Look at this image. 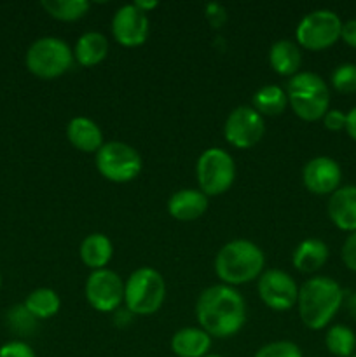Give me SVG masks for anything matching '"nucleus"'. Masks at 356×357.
I'll list each match as a JSON object with an SVG mask.
<instances>
[{"mask_svg": "<svg viewBox=\"0 0 356 357\" xmlns=\"http://www.w3.org/2000/svg\"><path fill=\"white\" fill-rule=\"evenodd\" d=\"M208 199L199 188H181L168 199V213L178 222H194L208 211Z\"/></svg>", "mask_w": 356, "mask_h": 357, "instance_id": "nucleus-15", "label": "nucleus"}, {"mask_svg": "<svg viewBox=\"0 0 356 357\" xmlns=\"http://www.w3.org/2000/svg\"><path fill=\"white\" fill-rule=\"evenodd\" d=\"M206 17H208V21L215 28L222 26L223 21H225L227 17L225 9H223L222 6H218V3H208V6H206Z\"/></svg>", "mask_w": 356, "mask_h": 357, "instance_id": "nucleus-33", "label": "nucleus"}, {"mask_svg": "<svg viewBox=\"0 0 356 357\" xmlns=\"http://www.w3.org/2000/svg\"><path fill=\"white\" fill-rule=\"evenodd\" d=\"M199 190L206 197H216L229 190L236 180V162L232 155L218 146L206 149L195 164Z\"/></svg>", "mask_w": 356, "mask_h": 357, "instance_id": "nucleus-7", "label": "nucleus"}, {"mask_svg": "<svg viewBox=\"0 0 356 357\" xmlns=\"http://www.w3.org/2000/svg\"><path fill=\"white\" fill-rule=\"evenodd\" d=\"M0 357H37V354L27 342L10 340L0 347Z\"/></svg>", "mask_w": 356, "mask_h": 357, "instance_id": "nucleus-30", "label": "nucleus"}, {"mask_svg": "<svg viewBox=\"0 0 356 357\" xmlns=\"http://www.w3.org/2000/svg\"><path fill=\"white\" fill-rule=\"evenodd\" d=\"M265 132L264 117L253 107L241 105L236 107L225 119L223 136L234 149L246 150L257 145Z\"/></svg>", "mask_w": 356, "mask_h": 357, "instance_id": "nucleus-10", "label": "nucleus"}, {"mask_svg": "<svg viewBox=\"0 0 356 357\" xmlns=\"http://www.w3.org/2000/svg\"><path fill=\"white\" fill-rule=\"evenodd\" d=\"M205 357H223V356H220V354H208V356H205Z\"/></svg>", "mask_w": 356, "mask_h": 357, "instance_id": "nucleus-39", "label": "nucleus"}, {"mask_svg": "<svg viewBox=\"0 0 356 357\" xmlns=\"http://www.w3.org/2000/svg\"><path fill=\"white\" fill-rule=\"evenodd\" d=\"M341 257L346 267H348L349 271L356 272V232H351L346 237L344 244H342Z\"/></svg>", "mask_w": 356, "mask_h": 357, "instance_id": "nucleus-32", "label": "nucleus"}, {"mask_svg": "<svg viewBox=\"0 0 356 357\" xmlns=\"http://www.w3.org/2000/svg\"><path fill=\"white\" fill-rule=\"evenodd\" d=\"M86 300L98 312H115L124 303V282L110 268L93 271L86 281Z\"/></svg>", "mask_w": 356, "mask_h": 357, "instance_id": "nucleus-11", "label": "nucleus"}, {"mask_svg": "<svg viewBox=\"0 0 356 357\" xmlns=\"http://www.w3.org/2000/svg\"><path fill=\"white\" fill-rule=\"evenodd\" d=\"M108 38L100 31H86L80 35L73 47V59L80 66H96L108 56Z\"/></svg>", "mask_w": 356, "mask_h": 357, "instance_id": "nucleus-22", "label": "nucleus"}, {"mask_svg": "<svg viewBox=\"0 0 356 357\" xmlns=\"http://www.w3.org/2000/svg\"><path fill=\"white\" fill-rule=\"evenodd\" d=\"M253 357H304V354L299 345L293 342L278 340L262 345Z\"/></svg>", "mask_w": 356, "mask_h": 357, "instance_id": "nucleus-29", "label": "nucleus"}, {"mask_svg": "<svg viewBox=\"0 0 356 357\" xmlns=\"http://www.w3.org/2000/svg\"><path fill=\"white\" fill-rule=\"evenodd\" d=\"M73 51L63 38L42 37L28 47L24 65L38 79H58L73 65Z\"/></svg>", "mask_w": 356, "mask_h": 357, "instance_id": "nucleus-6", "label": "nucleus"}, {"mask_svg": "<svg viewBox=\"0 0 356 357\" xmlns=\"http://www.w3.org/2000/svg\"><path fill=\"white\" fill-rule=\"evenodd\" d=\"M344 300V289L335 279L316 275L300 286L295 307L304 326L320 331L330 324Z\"/></svg>", "mask_w": 356, "mask_h": 357, "instance_id": "nucleus-2", "label": "nucleus"}, {"mask_svg": "<svg viewBox=\"0 0 356 357\" xmlns=\"http://www.w3.org/2000/svg\"><path fill=\"white\" fill-rule=\"evenodd\" d=\"M23 305L27 307V310L35 319L44 321L59 312V309H61V298H59V295L54 289L37 288L28 293Z\"/></svg>", "mask_w": 356, "mask_h": 357, "instance_id": "nucleus-23", "label": "nucleus"}, {"mask_svg": "<svg viewBox=\"0 0 356 357\" xmlns=\"http://www.w3.org/2000/svg\"><path fill=\"white\" fill-rule=\"evenodd\" d=\"M79 257L82 260V264L86 267H89L91 271H101V268H107V265L110 264L112 257H114V246H112V241L108 239L105 234L94 232L89 236L84 237V241L80 243L79 248Z\"/></svg>", "mask_w": 356, "mask_h": 357, "instance_id": "nucleus-21", "label": "nucleus"}, {"mask_svg": "<svg viewBox=\"0 0 356 357\" xmlns=\"http://www.w3.org/2000/svg\"><path fill=\"white\" fill-rule=\"evenodd\" d=\"M341 164L332 157H314L302 169L304 187L314 195H332L337 188H341Z\"/></svg>", "mask_w": 356, "mask_h": 357, "instance_id": "nucleus-14", "label": "nucleus"}, {"mask_svg": "<svg viewBox=\"0 0 356 357\" xmlns=\"http://www.w3.org/2000/svg\"><path fill=\"white\" fill-rule=\"evenodd\" d=\"M6 324L17 337H31L37 331L38 321L31 316L23 303L13 305L6 314Z\"/></svg>", "mask_w": 356, "mask_h": 357, "instance_id": "nucleus-27", "label": "nucleus"}, {"mask_svg": "<svg viewBox=\"0 0 356 357\" xmlns=\"http://www.w3.org/2000/svg\"><path fill=\"white\" fill-rule=\"evenodd\" d=\"M351 357H356V352H355V354H353V356H351Z\"/></svg>", "mask_w": 356, "mask_h": 357, "instance_id": "nucleus-41", "label": "nucleus"}, {"mask_svg": "<svg viewBox=\"0 0 356 357\" xmlns=\"http://www.w3.org/2000/svg\"><path fill=\"white\" fill-rule=\"evenodd\" d=\"M66 138L73 149L84 153H96L105 145L100 126L89 117H73L66 126Z\"/></svg>", "mask_w": 356, "mask_h": 357, "instance_id": "nucleus-17", "label": "nucleus"}, {"mask_svg": "<svg viewBox=\"0 0 356 357\" xmlns=\"http://www.w3.org/2000/svg\"><path fill=\"white\" fill-rule=\"evenodd\" d=\"M150 33V21L145 13L133 3L119 7L112 17V35L122 47H140L147 42Z\"/></svg>", "mask_w": 356, "mask_h": 357, "instance_id": "nucleus-13", "label": "nucleus"}, {"mask_svg": "<svg viewBox=\"0 0 356 357\" xmlns=\"http://www.w3.org/2000/svg\"><path fill=\"white\" fill-rule=\"evenodd\" d=\"M293 114L306 122H316L330 110L328 84L314 72H299L285 87Z\"/></svg>", "mask_w": 356, "mask_h": 357, "instance_id": "nucleus-4", "label": "nucleus"}, {"mask_svg": "<svg viewBox=\"0 0 356 357\" xmlns=\"http://www.w3.org/2000/svg\"><path fill=\"white\" fill-rule=\"evenodd\" d=\"M346 307H348V312L356 319V291L348 296V300H346Z\"/></svg>", "mask_w": 356, "mask_h": 357, "instance_id": "nucleus-38", "label": "nucleus"}, {"mask_svg": "<svg viewBox=\"0 0 356 357\" xmlns=\"http://www.w3.org/2000/svg\"><path fill=\"white\" fill-rule=\"evenodd\" d=\"M195 317L199 328L212 338H230L239 333L246 323V303L232 286H209L202 289L195 302Z\"/></svg>", "mask_w": 356, "mask_h": 357, "instance_id": "nucleus-1", "label": "nucleus"}, {"mask_svg": "<svg viewBox=\"0 0 356 357\" xmlns=\"http://www.w3.org/2000/svg\"><path fill=\"white\" fill-rule=\"evenodd\" d=\"M330 257L327 243H323L318 237H309L299 243V246L293 250L292 264L302 274H314L327 264Z\"/></svg>", "mask_w": 356, "mask_h": 357, "instance_id": "nucleus-18", "label": "nucleus"}, {"mask_svg": "<svg viewBox=\"0 0 356 357\" xmlns=\"http://www.w3.org/2000/svg\"><path fill=\"white\" fill-rule=\"evenodd\" d=\"M115 317H114V321H115V324H117V326H126V324H129L131 323V317H133V314L129 312L128 309H117L115 310Z\"/></svg>", "mask_w": 356, "mask_h": 357, "instance_id": "nucleus-36", "label": "nucleus"}, {"mask_svg": "<svg viewBox=\"0 0 356 357\" xmlns=\"http://www.w3.org/2000/svg\"><path fill=\"white\" fill-rule=\"evenodd\" d=\"M269 65L278 75L293 77L302 66V52L295 42L288 38L274 42L269 49Z\"/></svg>", "mask_w": 356, "mask_h": 357, "instance_id": "nucleus-20", "label": "nucleus"}, {"mask_svg": "<svg viewBox=\"0 0 356 357\" xmlns=\"http://www.w3.org/2000/svg\"><path fill=\"white\" fill-rule=\"evenodd\" d=\"M40 6L54 20L72 23L86 16L91 3L87 0H42Z\"/></svg>", "mask_w": 356, "mask_h": 357, "instance_id": "nucleus-26", "label": "nucleus"}, {"mask_svg": "<svg viewBox=\"0 0 356 357\" xmlns=\"http://www.w3.org/2000/svg\"><path fill=\"white\" fill-rule=\"evenodd\" d=\"M215 274L227 286H239L262 275L265 255L262 248L248 239H234L223 244L215 257Z\"/></svg>", "mask_w": 356, "mask_h": 357, "instance_id": "nucleus-3", "label": "nucleus"}, {"mask_svg": "<svg viewBox=\"0 0 356 357\" xmlns=\"http://www.w3.org/2000/svg\"><path fill=\"white\" fill-rule=\"evenodd\" d=\"M288 107V96L283 87L276 86V84H269V86L260 87L257 93L253 94V108L258 114L264 117H274V115H281Z\"/></svg>", "mask_w": 356, "mask_h": 357, "instance_id": "nucleus-24", "label": "nucleus"}, {"mask_svg": "<svg viewBox=\"0 0 356 357\" xmlns=\"http://www.w3.org/2000/svg\"><path fill=\"white\" fill-rule=\"evenodd\" d=\"M133 6H135L136 9L142 10V13L149 14V10L156 9V7L159 6V2H156V0H150V2H143V0H135V2H133Z\"/></svg>", "mask_w": 356, "mask_h": 357, "instance_id": "nucleus-37", "label": "nucleus"}, {"mask_svg": "<svg viewBox=\"0 0 356 357\" xmlns=\"http://www.w3.org/2000/svg\"><path fill=\"white\" fill-rule=\"evenodd\" d=\"M325 347L335 357H351L356 352L355 331L344 324H334L325 335Z\"/></svg>", "mask_w": 356, "mask_h": 357, "instance_id": "nucleus-25", "label": "nucleus"}, {"mask_svg": "<svg viewBox=\"0 0 356 357\" xmlns=\"http://www.w3.org/2000/svg\"><path fill=\"white\" fill-rule=\"evenodd\" d=\"M96 169L112 183H129L142 173V157L138 150L122 142H107L94 153Z\"/></svg>", "mask_w": 356, "mask_h": 357, "instance_id": "nucleus-8", "label": "nucleus"}, {"mask_svg": "<svg viewBox=\"0 0 356 357\" xmlns=\"http://www.w3.org/2000/svg\"><path fill=\"white\" fill-rule=\"evenodd\" d=\"M330 84L337 93L353 94L356 93V65L355 63H342L334 70Z\"/></svg>", "mask_w": 356, "mask_h": 357, "instance_id": "nucleus-28", "label": "nucleus"}, {"mask_svg": "<svg viewBox=\"0 0 356 357\" xmlns=\"http://www.w3.org/2000/svg\"><path fill=\"white\" fill-rule=\"evenodd\" d=\"M257 281L258 296H260L262 303L271 310L286 312L297 305L299 286L288 272L271 268V271L262 272Z\"/></svg>", "mask_w": 356, "mask_h": 357, "instance_id": "nucleus-12", "label": "nucleus"}, {"mask_svg": "<svg viewBox=\"0 0 356 357\" xmlns=\"http://www.w3.org/2000/svg\"><path fill=\"white\" fill-rule=\"evenodd\" d=\"M0 288H2V274H0Z\"/></svg>", "mask_w": 356, "mask_h": 357, "instance_id": "nucleus-40", "label": "nucleus"}, {"mask_svg": "<svg viewBox=\"0 0 356 357\" xmlns=\"http://www.w3.org/2000/svg\"><path fill=\"white\" fill-rule=\"evenodd\" d=\"M166 300V282L159 271L140 267L124 282V307L133 316H152Z\"/></svg>", "mask_w": 356, "mask_h": 357, "instance_id": "nucleus-5", "label": "nucleus"}, {"mask_svg": "<svg viewBox=\"0 0 356 357\" xmlns=\"http://www.w3.org/2000/svg\"><path fill=\"white\" fill-rule=\"evenodd\" d=\"M346 115H348V119H346V132H348L353 142H356V107H353Z\"/></svg>", "mask_w": 356, "mask_h": 357, "instance_id": "nucleus-35", "label": "nucleus"}, {"mask_svg": "<svg viewBox=\"0 0 356 357\" xmlns=\"http://www.w3.org/2000/svg\"><path fill=\"white\" fill-rule=\"evenodd\" d=\"M170 345L177 357H205L212 349V337L202 328H181L175 331Z\"/></svg>", "mask_w": 356, "mask_h": 357, "instance_id": "nucleus-19", "label": "nucleus"}, {"mask_svg": "<svg viewBox=\"0 0 356 357\" xmlns=\"http://www.w3.org/2000/svg\"><path fill=\"white\" fill-rule=\"evenodd\" d=\"M341 38L346 42V45L356 49V17L355 20H349L346 21V23H342Z\"/></svg>", "mask_w": 356, "mask_h": 357, "instance_id": "nucleus-34", "label": "nucleus"}, {"mask_svg": "<svg viewBox=\"0 0 356 357\" xmlns=\"http://www.w3.org/2000/svg\"><path fill=\"white\" fill-rule=\"evenodd\" d=\"M328 218L339 230L356 232V185H346L330 195Z\"/></svg>", "mask_w": 356, "mask_h": 357, "instance_id": "nucleus-16", "label": "nucleus"}, {"mask_svg": "<svg viewBox=\"0 0 356 357\" xmlns=\"http://www.w3.org/2000/svg\"><path fill=\"white\" fill-rule=\"evenodd\" d=\"M342 20L330 9H316L299 21L295 30L297 45L307 51H323L341 38Z\"/></svg>", "mask_w": 356, "mask_h": 357, "instance_id": "nucleus-9", "label": "nucleus"}, {"mask_svg": "<svg viewBox=\"0 0 356 357\" xmlns=\"http://www.w3.org/2000/svg\"><path fill=\"white\" fill-rule=\"evenodd\" d=\"M346 119H348V115L344 112L339 110V108H330L321 121H323L325 129L332 132H339L346 131Z\"/></svg>", "mask_w": 356, "mask_h": 357, "instance_id": "nucleus-31", "label": "nucleus"}]
</instances>
